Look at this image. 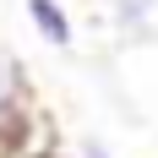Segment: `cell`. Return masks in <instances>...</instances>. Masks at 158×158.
Returning <instances> with one entry per match:
<instances>
[{
	"instance_id": "1",
	"label": "cell",
	"mask_w": 158,
	"mask_h": 158,
	"mask_svg": "<svg viewBox=\"0 0 158 158\" xmlns=\"http://www.w3.org/2000/svg\"><path fill=\"white\" fill-rule=\"evenodd\" d=\"M22 11H27V27L49 49H71L77 44V22H71V11H65L60 0H22Z\"/></svg>"
},
{
	"instance_id": "2",
	"label": "cell",
	"mask_w": 158,
	"mask_h": 158,
	"mask_svg": "<svg viewBox=\"0 0 158 158\" xmlns=\"http://www.w3.org/2000/svg\"><path fill=\"white\" fill-rule=\"evenodd\" d=\"M158 22V0H109V27L120 38H147Z\"/></svg>"
},
{
	"instance_id": "3",
	"label": "cell",
	"mask_w": 158,
	"mask_h": 158,
	"mask_svg": "<svg viewBox=\"0 0 158 158\" xmlns=\"http://www.w3.org/2000/svg\"><path fill=\"white\" fill-rule=\"evenodd\" d=\"M11 114H27V77L11 49H0V120H11Z\"/></svg>"
},
{
	"instance_id": "4",
	"label": "cell",
	"mask_w": 158,
	"mask_h": 158,
	"mask_svg": "<svg viewBox=\"0 0 158 158\" xmlns=\"http://www.w3.org/2000/svg\"><path fill=\"white\" fill-rule=\"evenodd\" d=\"M77 158H120V153H114L104 136H82V142H77Z\"/></svg>"
}]
</instances>
